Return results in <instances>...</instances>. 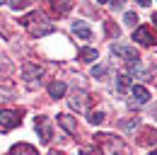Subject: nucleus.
Wrapping results in <instances>:
<instances>
[{"label": "nucleus", "instance_id": "obj_19", "mask_svg": "<svg viewBox=\"0 0 157 155\" xmlns=\"http://www.w3.org/2000/svg\"><path fill=\"white\" fill-rule=\"evenodd\" d=\"M106 75V66H94L92 68V78H104Z\"/></svg>", "mask_w": 157, "mask_h": 155}, {"label": "nucleus", "instance_id": "obj_13", "mask_svg": "<svg viewBox=\"0 0 157 155\" xmlns=\"http://www.w3.org/2000/svg\"><path fill=\"white\" fill-rule=\"evenodd\" d=\"M128 87H131V75L121 73V75L116 78V90H118V95H126V92H128Z\"/></svg>", "mask_w": 157, "mask_h": 155}, {"label": "nucleus", "instance_id": "obj_10", "mask_svg": "<svg viewBox=\"0 0 157 155\" xmlns=\"http://www.w3.org/2000/svg\"><path fill=\"white\" fill-rule=\"evenodd\" d=\"M7 155H39V150H36L34 145H29V143H17V145L10 148Z\"/></svg>", "mask_w": 157, "mask_h": 155}, {"label": "nucleus", "instance_id": "obj_16", "mask_svg": "<svg viewBox=\"0 0 157 155\" xmlns=\"http://www.w3.org/2000/svg\"><path fill=\"white\" fill-rule=\"evenodd\" d=\"M15 97V90L12 87H0V102L2 99H12Z\"/></svg>", "mask_w": 157, "mask_h": 155}, {"label": "nucleus", "instance_id": "obj_9", "mask_svg": "<svg viewBox=\"0 0 157 155\" xmlns=\"http://www.w3.org/2000/svg\"><path fill=\"white\" fill-rule=\"evenodd\" d=\"M131 95H133V99H136L138 104H147L150 102V90L143 87V85H133L131 87Z\"/></svg>", "mask_w": 157, "mask_h": 155}, {"label": "nucleus", "instance_id": "obj_1", "mask_svg": "<svg viewBox=\"0 0 157 155\" xmlns=\"http://www.w3.org/2000/svg\"><path fill=\"white\" fill-rule=\"evenodd\" d=\"M20 22H22V27H27V29H29V34H32L34 39L46 37V34H53V32H56V27H53V24H48V22L44 19L41 12H32V15L22 17Z\"/></svg>", "mask_w": 157, "mask_h": 155}, {"label": "nucleus", "instance_id": "obj_25", "mask_svg": "<svg viewBox=\"0 0 157 155\" xmlns=\"http://www.w3.org/2000/svg\"><path fill=\"white\" fill-rule=\"evenodd\" d=\"M5 2H7V0H0V5H5Z\"/></svg>", "mask_w": 157, "mask_h": 155}, {"label": "nucleus", "instance_id": "obj_17", "mask_svg": "<svg viewBox=\"0 0 157 155\" xmlns=\"http://www.w3.org/2000/svg\"><path fill=\"white\" fill-rule=\"evenodd\" d=\"M123 22H126L128 27H136V22H138V15H136V12H126V15H123Z\"/></svg>", "mask_w": 157, "mask_h": 155}, {"label": "nucleus", "instance_id": "obj_6", "mask_svg": "<svg viewBox=\"0 0 157 155\" xmlns=\"http://www.w3.org/2000/svg\"><path fill=\"white\" fill-rule=\"evenodd\" d=\"M133 41L143 44V46H152V44H157V34L150 27H138L136 32H133Z\"/></svg>", "mask_w": 157, "mask_h": 155}, {"label": "nucleus", "instance_id": "obj_11", "mask_svg": "<svg viewBox=\"0 0 157 155\" xmlns=\"http://www.w3.org/2000/svg\"><path fill=\"white\" fill-rule=\"evenodd\" d=\"M65 90H68V85H65L63 80H53V82L48 85V95L53 97V99H60V97L65 95Z\"/></svg>", "mask_w": 157, "mask_h": 155}, {"label": "nucleus", "instance_id": "obj_20", "mask_svg": "<svg viewBox=\"0 0 157 155\" xmlns=\"http://www.w3.org/2000/svg\"><path fill=\"white\" fill-rule=\"evenodd\" d=\"M136 126H138V119L136 121H121V129H126V131H133Z\"/></svg>", "mask_w": 157, "mask_h": 155}, {"label": "nucleus", "instance_id": "obj_14", "mask_svg": "<svg viewBox=\"0 0 157 155\" xmlns=\"http://www.w3.org/2000/svg\"><path fill=\"white\" fill-rule=\"evenodd\" d=\"M97 49H80L78 51V58L80 61H85V63H92V61H97Z\"/></svg>", "mask_w": 157, "mask_h": 155}, {"label": "nucleus", "instance_id": "obj_12", "mask_svg": "<svg viewBox=\"0 0 157 155\" xmlns=\"http://www.w3.org/2000/svg\"><path fill=\"white\" fill-rule=\"evenodd\" d=\"M73 32H75L80 39H85V41L92 39V29L87 27V22H75V24H73Z\"/></svg>", "mask_w": 157, "mask_h": 155}, {"label": "nucleus", "instance_id": "obj_5", "mask_svg": "<svg viewBox=\"0 0 157 155\" xmlns=\"http://www.w3.org/2000/svg\"><path fill=\"white\" fill-rule=\"evenodd\" d=\"M34 126H36V133H39L41 143H48L53 138V129H51V119L48 116H36Z\"/></svg>", "mask_w": 157, "mask_h": 155}, {"label": "nucleus", "instance_id": "obj_24", "mask_svg": "<svg viewBox=\"0 0 157 155\" xmlns=\"http://www.w3.org/2000/svg\"><path fill=\"white\" fill-rule=\"evenodd\" d=\"M152 22H155V27H157V12H155V15H152Z\"/></svg>", "mask_w": 157, "mask_h": 155}, {"label": "nucleus", "instance_id": "obj_23", "mask_svg": "<svg viewBox=\"0 0 157 155\" xmlns=\"http://www.w3.org/2000/svg\"><path fill=\"white\" fill-rule=\"evenodd\" d=\"M48 155H65V153H58V150H51Z\"/></svg>", "mask_w": 157, "mask_h": 155}, {"label": "nucleus", "instance_id": "obj_2", "mask_svg": "<svg viewBox=\"0 0 157 155\" xmlns=\"http://www.w3.org/2000/svg\"><path fill=\"white\" fill-rule=\"evenodd\" d=\"M111 54L118 58H123V61H128L131 66H138L140 63V54H138L133 46H128V44H111Z\"/></svg>", "mask_w": 157, "mask_h": 155}, {"label": "nucleus", "instance_id": "obj_21", "mask_svg": "<svg viewBox=\"0 0 157 155\" xmlns=\"http://www.w3.org/2000/svg\"><path fill=\"white\" fill-rule=\"evenodd\" d=\"M123 5H126V0H111V7L114 10H123Z\"/></svg>", "mask_w": 157, "mask_h": 155}, {"label": "nucleus", "instance_id": "obj_15", "mask_svg": "<svg viewBox=\"0 0 157 155\" xmlns=\"http://www.w3.org/2000/svg\"><path fill=\"white\" fill-rule=\"evenodd\" d=\"M90 124H101L104 121V112H90Z\"/></svg>", "mask_w": 157, "mask_h": 155}, {"label": "nucleus", "instance_id": "obj_8", "mask_svg": "<svg viewBox=\"0 0 157 155\" xmlns=\"http://www.w3.org/2000/svg\"><path fill=\"white\" fill-rule=\"evenodd\" d=\"M58 124L63 126V131H65V133L78 136V121H75L70 114H58Z\"/></svg>", "mask_w": 157, "mask_h": 155}, {"label": "nucleus", "instance_id": "obj_26", "mask_svg": "<svg viewBox=\"0 0 157 155\" xmlns=\"http://www.w3.org/2000/svg\"><path fill=\"white\" fill-rule=\"evenodd\" d=\"M150 155H157V150H152V153H150Z\"/></svg>", "mask_w": 157, "mask_h": 155}, {"label": "nucleus", "instance_id": "obj_18", "mask_svg": "<svg viewBox=\"0 0 157 155\" xmlns=\"http://www.w3.org/2000/svg\"><path fill=\"white\" fill-rule=\"evenodd\" d=\"M80 155H101V148L92 145V148H80Z\"/></svg>", "mask_w": 157, "mask_h": 155}, {"label": "nucleus", "instance_id": "obj_3", "mask_svg": "<svg viewBox=\"0 0 157 155\" xmlns=\"http://www.w3.org/2000/svg\"><path fill=\"white\" fill-rule=\"evenodd\" d=\"M22 124L20 112H12V109H0V133H7L12 129H17Z\"/></svg>", "mask_w": 157, "mask_h": 155}, {"label": "nucleus", "instance_id": "obj_4", "mask_svg": "<svg viewBox=\"0 0 157 155\" xmlns=\"http://www.w3.org/2000/svg\"><path fill=\"white\" fill-rule=\"evenodd\" d=\"M70 107L78 112V114H85L87 112V107H90V95L85 92V90H75V92H70Z\"/></svg>", "mask_w": 157, "mask_h": 155}, {"label": "nucleus", "instance_id": "obj_22", "mask_svg": "<svg viewBox=\"0 0 157 155\" xmlns=\"http://www.w3.org/2000/svg\"><path fill=\"white\" fill-rule=\"evenodd\" d=\"M138 5H143V7H147V5H150V0H136Z\"/></svg>", "mask_w": 157, "mask_h": 155}, {"label": "nucleus", "instance_id": "obj_27", "mask_svg": "<svg viewBox=\"0 0 157 155\" xmlns=\"http://www.w3.org/2000/svg\"><path fill=\"white\" fill-rule=\"evenodd\" d=\"M97 2H106V0H97Z\"/></svg>", "mask_w": 157, "mask_h": 155}, {"label": "nucleus", "instance_id": "obj_7", "mask_svg": "<svg viewBox=\"0 0 157 155\" xmlns=\"http://www.w3.org/2000/svg\"><path fill=\"white\" fill-rule=\"evenodd\" d=\"M22 75H24L27 82H36L41 78V68L34 66V63H29V61H24V63H22Z\"/></svg>", "mask_w": 157, "mask_h": 155}]
</instances>
